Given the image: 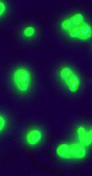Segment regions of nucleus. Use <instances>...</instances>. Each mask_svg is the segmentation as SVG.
<instances>
[{"label":"nucleus","mask_w":92,"mask_h":176,"mask_svg":"<svg viewBox=\"0 0 92 176\" xmlns=\"http://www.w3.org/2000/svg\"><path fill=\"white\" fill-rule=\"evenodd\" d=\"M42 137V132L38 129H33L28 132L26 140L30 145H35L39 142V140Z\"/></svg>","instance_id":"1"},{"label":"nucleus","mask_w":92,"mask_h":176,"mask_svg":"<svg viewBox=\"0 0 92 176\" xmlns=\"http://www.w3.org/2000/svg\"><path fill=\"white\" fill-rule=\"evenodd\" d=\"M70 155H71V158H83L86 155V149L83 145L75 144L70 145Z\"/></svg>","instance_id":"2"},{"label":"nucleus","mask_w":92,"mask_h":176,"mask_svg":"<svg viewBox=\"0 0 92 176\" xmlns=\"http://www.w3.org/2000/svg\"><path fill=\"white\" fill-rule=\"evenodd\" d=\"M78 37L82 38V39H86V38H89L91 37V27L88 24H81L78 26Z\"/></svg>","instance_id":"3"},{"label":"nucleus","mask_w":92,"mask_h":176,"mask_svg":"<svg viewBox=\"0 0 92 176\" xmlns=\"http://www.w3.org/2000/svg\"><path fill=\"white\" fill-rule=\"evenodd\" d=\"M65 82H67L70 89H71L72 91H74V92H76V91L78 90L80 81H79V77L76 74H72L69 78L65 79Z\"/></svg>","instance_id":"4"},{"label":"nucleus","mask_w":92,"mask_h":176,"mask_svg":"<svg viewBox=\"0 0 92 176\" xmlns=\"http://www.w3.org/2000/svg\"><path fill=\"white\" fill-rule=\"evenodd\" d=\"M29 78H30V74H29L28 70L23 68H18L16 70V73H14L16 81H28Z\"/></svg>","instance_id":"5"},{"label":"nucleus","mask_w":92,"mask_h":176,"mask_svg":"<svg viewBox=\"0 0 92 176\" xmlns=\"http://www.w3.org/2000/svg\"><path fill=\"white\" fill-rule=\"evenodd\" d=\"M56 153L61 158H71V155H70V145L67 144H61L58 145V148L56 149Z\"/></svg>","instance_id":"6"},{"label":"nucleus","mask_w":92,"mask_h":176,"mask_svg":"<svg viewBox=\"0 0 92 176\" xmlns=\"http://www.w3.org/2000/svg\"><path fill=\"white\" fill-rule=\"evenodd\" d=\"M79 139L83 144H90L92 142V134L91 130L90 132H83V133L79 134Z\"/></svg>","instance_id":"7"},{"label":"nucleus","mask_w":92,"mask_h":176,"mask_svg":"<svg viewBox=\"0 0 92 176\" xmlns=\"http://www.w3.org/2000/svg\"><path fill=\"white\" fill-rule=\"evenodd\" d=\"M71 21L74 26H79L84 23V17L82 13H76L72 17Z\"/></svg>","instance_id":"8"},{"label":"nucleus","mask_w":92,"mask_h":176,"mask_svg":"<svg viewBox=\"0 0 92 176\" xmlns=\"http://www.w3.org/2000/svg\"><path fill=\"white\" fill-rule=\"evenodd\" d=\"M72 74H73V70L71 68H69V67H65V68H62L61 70V76L64 79L69 78V77L71 76Z\"/></svg>","instance_id":"9"},{"label":"nucleus","mask_w":92,"mask_h":176,"mask_svg":"<svg viewBox=\"0 0 92 176\" xmlns=\"http://www.w3.org/2000/svg\"><path fill=\"white\" fill-rule=\"evenodd\" d=\"M17 82V86L18 87V89L22 91H26L28 90L29 88V82L28 81H16Z\"/></svg>","instance_id":"10"},{"label":"nucleus","mask_w":92,"mask_h":176,"mask_svg":"<svg viewBox=\"0 0 92 176\" xmlns=\"http://www.w3.org/2000/svg\"><path fill=\"white\" fill-rule=\"evenodd\" d=\"M73 26L74 25L72 23L71 19H67V20L62 21V23H61V28L64 29V30H70V29H71Z\"/></svg>","instance_id":"11"},{"label":"nucleus","mask_w":92,"mask_h":176,"mask_svg":"<svg viewBox=\"0 0 92 176\" xmlns=\"http://www.w3.org/2000/svg\"><path fill=\"white\" fill-rule=\"evenodd\" d=\"M35 32L36 30L34 27H27L24 31V35L26 37H32V36L35 34Z\"/></svg>","instance_id":"12"},{"label":"nucleus","mask_w":92,"mask_h":176,"mask_svg":"<svg viewBox=\"0 0 92 176\" xmlns=\"http://www.w3.org/2000/svg\"><path fill=\"white\" fill-rule=\"evenodd\" d=\"M70 35L72 36V37H78L79 33H78V26H73V27L69 30Z\"/></svg>","instance_id":"13"},{"label":"nucleus","mask_w":92,"mask_h":176,"mask_svg":"<svg viewBox=\"0 0 92 176\" xmlns=\"http://www.w3.org/2000/svg\"><path fill=\"white\" fill-rule=\"evenodd\" d=\"M5 126V119L2 116H0V131H1Z\"/></svg>","instance_id":"14"},{"label":"nucleus","mask_w":92,"mask_h":176,"mask_svg":"<svg viewBox=\"0 0 92 176\" xmlns=\"http://www.w3.org/2000/svg\"><path fill=\"white\" fill-rule=\"evenodd\" d=\"M5 12V4L2 1H0V14H2Z\"/></svg>","instance_id":"15"},{"label":"nucleus","mask_w":92,"mask_h":176,"mask_svg":"<svg viewBox=\"0 0 92 176\" xmlns=\"http://www.w3.org/2000/svg\"><path fill=\"white\" fill-rule=\"evenodd\" d=\"M85 131H86V129H85V127H84V126H79L78 127V133L79 134L83 133V132H85Z\"/></svg>","instance_id":"16"}]
</instances>
